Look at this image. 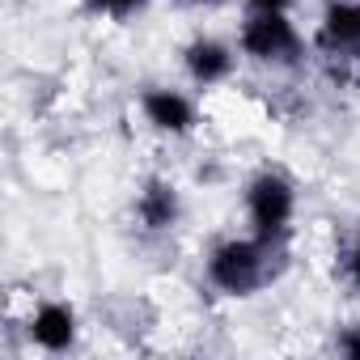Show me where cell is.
Masks as SVG:
<instances>
[{"label": "cell", "instance_id": "4", "mask_svg": "<svg viewBox=\"0 0 360 360\" xmlns=\"http://www.w3.org/2000/svg\"><path fill=\"white\" fill-rule=\"evenodd\" d=\"M318 47L330 60H360V0H335L322 13Z\"/></svg>", "mask_w": 360, "mask_h": 360}, {"label": "cell", "instance_id": "10", "mask_svg": "<svg viewBox=\"0 0 360 360\" xmlns=\"http://www.w3.org/2000/svg\"><path fill=\"white\" fill-rule=\"evenodd\" d=\"M339 347H343L347 356H356V360H360V330H347V335L339 339Z\"/></svg>", "mask_w": 360, "mask_h": 360}, {"label": "cell", "instance_id": "12", "mask_svg": "<svg viewBox=\"0 0 360 360\" xmlns=\"http://www.w3.org/2000/svg\"><path fill=\"white\" fill-rule=\"evenodd\" d=\"M352 276H356V284H360V246H356V255H352Z\"/></svg>", "mask_w": 360, "mask_h": 360}, {"label": "cell", "instance_id": "5", "mask_svg": "<svg viewBox=\"0 0 360 360\" xmlns=\"http://www.w3.org/2000/svg\"><path fill=\"white\" fill-rule=\"evenodd\" d=\"M72 335H77V318H72L68 305L47 301V305H39V309L30 314V339H34L39 347H47V352H64V347L72 343Z\"/></svg>", "mask_w": 360, "mask_h": 360}, {"label": "cell", "instance_id": "1", "mask_svg": "<svg viewBox=\"0 0 360 360\" xmlns=\"http://www.w3.org/2000/svg\"><path fill=\"white\" fill-rule=\"evenodd\" d=\"M267 255H271V242L267 238H255V242H225L212 250V263H208V276L217 288L225 292H255L263 280H267Z\"/></svg>", "mask_w": 360, "mask_h": 360}, {"label": "cell", "instance_id": "7", "mask_svg": "<svg viewBox=\"0 0 360 360\" xmlns=\"http://www.w3.org/2000/svg\"><path fill=\"white\" fill-rule=\"evenodd\" d=\"M229 68H233V56H229L225 43H217V39H200V43L187 47V72H191L200 85H217V81H225Z\"/></svg>", "mask_w": 360, "mask_h": 360}, {"label": "cell", "instance_id": "6", "mask_svg": "<svg viewBox=\"0 0 360 360\" xmlns=\"http://www.w3.org/2000/svg\"><path fill=\"white\" fill-rule=\"evenodd\" d=\"M144 115H148V123L157 131H174V136L191 131V123H195L191 102L183 94H174V89H148L144 94Z\"/></svg>", "mask_w": 360, "mask_h": 360}, {"label": "cell", "instance_id": "11", "mask_svg": "<svg viewBox=\"0 0 360 360\" xmlns=\"http://www.w3.org/2000/svg\"><path fill=\"white\" fill-rule=\"evenodd\" d=\"M250 9H271V13H284L288 0H250Z\"/></svg>", "mask_w": 360, "mask_h": 360}, {"label": "cell", "instance_id": "3", "mask_svg": "<svg viewBox=\"0 0 360 360\" xmlns=\"http://www.w3.org/2000/svg\"><path fill=\"white\" fill-rule=\"evenodd\" d=\"M242 47H246V56H255L263 64H280V60H292L301 51V39L284 13L250 9V22L242 26Z\"/></svg>", "mask_w": 360, "mask_h": 360}, {"label": "cell", "instance_id": "8", "mask_svg": "<svg viewBox=\"0 0 360 360\" xmlns=\"http://www.w3.org/2000/svg\"><path fill=\"white\" fill-rule=\"evenodd\" d=\"M136 217L144 229H169L174 217H178V195L169 183H148L136 200Z\"/></svg>", "mask_w": 360, "mask_h": 360}, {"label": "cell", "instance_id": "9", "mask_svg": "<svg viewBox=\"0 0 360 360\" xmlns=\"http://www.w3.org/2000/svg\"><path fill=\"white\" fill-rule=\"evenodd\" d=\"M144 5V0H89V9L94 13H110V18H127Z\"/></svg>", "mask_w": 360, "mask_h": 360}, {"label": "cell", "instance_id": "13", "mask_svg": "<svg viewBox=\"0 0 360 360\" xmlns=\"http://www.w3.org/2000/svg\"><path fill=\"white\" fill-rule=\"evenodd\" d=\"M204 5H217V0H204Z\"/></svg>", "mask_w": 360, "mask_h": 360}, {"label": "cell", "instance_id": "2", "mask_svg": "<svg viewBox=\"0 0 360 360\" xmlns=\"http://www.w3.org/2000/svg\"><path fill=\"white\" fill-rule=\"evenodd\" d=\"M246 212H250L255 233L276 242L292 221V187L280 174H259L250 183V191H246Z\"/></svg>", "mask_w": 360, "mask_h": 360}]
</instances>
